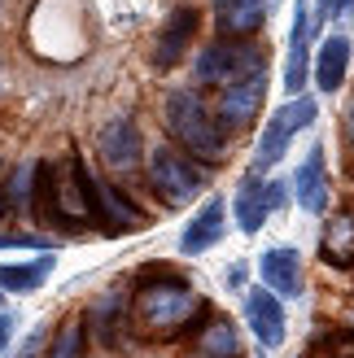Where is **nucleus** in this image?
<instances>
[{"label":"nucleus","instance_id":"nucleus-1","mask_svg":"<svg viewBox=\"0 0 354 358\" xmlns=\"http://www.w3.org/2000/svg\"><path fill=\"white\" fill-rule=\"evenodd\" d=\"M197 310H206V306L184 280H175V271H167V266H145L140 293H136V324L145 332H153V336L180 332Z\"/></svg>","mask_w":354,"mask_h":358},{"label":"nucleus","instance_id":"nucleus-2","mask_svg":"<svg viewBox=\"0 0 354 358\" xmlns=\"http://www.w3.org/2000/svg\"><path fill=\"white\" fill-rule=\"evenodd\" d=\"M167 131L180 140V145L197 157V162H223L227 157V127L206 110V101L197 92H171L167 96Z\"/></svg>","mask_w":354,"mask_h":358},{"label":"nucleus","instance_id":"nucleus-3","mask_svg":"<svg viewBox=\"0 0 354 358\" xmlns=\"http://www.w3.org/2000/svg\"><path fill=\"white\" fill-rule=\"evenodd\" d=\"M258 70H267V52L262 44H254L250 35H223V40L206 44L197 52V62H192V79L201 87H227V83H241L258 75Z\"/></svg>","mask_w":354,"mask_h":358},{"label":"nucleus","instance_id":"nucleus-4","mask_svg":"<svg viewBox=\"0 0 354 358\" xmlns=\"http://www.w3.org/2000/svg\"><path fill=\"white\" fill-rule=\"evenodd\" d=\"M70 179H75V188H79V196H83V210H87V219H92V227L110 231V236L145 227V214L132 206V196H122L114 184L97 179L92 171L83 166L79 153H70Z\"/></svg>","mask_w":354,"mask_h":358},{"label":"nucleus","instance_id":"nucleus-5","mask_svg":"<svg viewBox=\"0 0 354 358\" xmlns=\"http://www.w3.org/2000/svg\"><path fill=\"white\" fill-rule=\"evenodd\" d=\"M201 166L206 162H192V157L180 153V149L157 145L149 153V184H153V192L162 196L167 206H184V201H192V196L206 188V171Z\"/></svg>","mask_w":354,"mask_h":358},{"label":"nucleus","instance_id":"nucleus-6","mask_svg":"<svg viewBox=\"0 0 354 358\" xmlns=\"http://www.w3.org/2000/svg\"><path fill=\"white\" fill-rule=\"evenodd\" d=\"M315 114H320V105H315L311 96H302V92H297L289 105H280V110L271 114V122L262 127V136H258V149H254V171L262 175L267 166H276L280 157L289 153L293 136L315 122Z\"/></svg>","mask_w":354,"mask_h":358},{"label":"nucleus","instance_id":"nucleus-7","mask_svg":"<svg viewBox=\"0 0 354 358\" xmlns=\"http://www.w3.org/2000/svg\"><path fill=\"white\" fill-rule=\"evenodd\" d=\"M262 101H267V70H258V75L241 79V83H227L219 92V101H215V118L227 131H241V127H250L258 118Z\"/></svg>","mask_w":354,"mask_h":358},{"label":"nucleus","instance_id":"nucleus-8","mask_svg":"<svg viewBox=\"0 0 354 358\" xmlns=\"http://www.w3.org/2000/svg\"><path fill=\"white\" fill-rule=\"evenodd\" d=\"M192 31H197V9H192V5H175V9L167 13L162 31H157V44H153V70H175V66H180V62H184V52H188Z\"/></svg>","mask_w":354,"mask_h":358},{"label":"nucleus","instance_id":"nucleus-9","mask_svg":"<svg viewBox=\"0 0 354 358\" xmlns=\"http://www.w3.org/2000/svg\"><path fill=\"white\" fill-rule=\"evenodd\" d=\"M245 324H250V332L258 336L262 350L285 345V306H280V293H271V289L245 293Z\"/></svg>","mask_w":354,"mask_h":358},{"label":"nucleus","instance_id":"nucleus-10","mask_svg":"<svg viewBox=\"0 0 354 358\" xmlns=\"http://www.w3.org/2000/svg\"><path fill=\"white\" fill-rule=\"evenodd\" d=\"M97 149H101V162L122 175V171H136V166H140L145 140H140V131H136L132 118H114V122H105V127H101Z\"/></svg>","mask_w":354,"mask_h":358},{"label":"nucleus","instance_id":"nucleus-11","mask_svg":"<svg viewBox=\"0 0 354 358\" xmlns=\"http://www.w3.org/2000/svg\"><path fill=\"white\" fill-rule=\"evenodd\" d=\"M311 9L306 0H297L293 5V27H289V66H285V92L297 96L306 87V75H311Z\"/></svg>","mask_w":354,"mask_h":358},{"label":"nucleus","instance_id":"nucleus-12","mask_svg":"<svg viewBox=\"0 0 354 358\" xmlns=\"http://www.w3.org/2000/svg\"><path fill=\"white\" fill-rule=\"evenodd\" d=\"M223 241V196H210V201L188 219L184 236H180V254L184 258H201L206 249H215Z\"/></svg>","mask_w":354,"mask_h":358},{"label":"nucleus","instance_id":"nucleus-13","mask_svg":"<svg viewBox=\"0 0 354 358\" xmlns=\"http://www.w3.org/2000/svg\"><path fill=\"white\" fill-rule=\"evenodd\" d=\"M293 192L297 206L306 214H324L328 210V171H324V145H311V153L302 157V166L293 175Z\"/></svg>","mask_w":354,"mask_h":358},{"label":"nucleus","instance_id":"nucleus-14","mask_svg":"<svg viewBox=\"0 0 354 358\" xmlns=\"http://www.w3.org/2000/svg\"><path fill=\"white\" fill-rule=\"evenodd\" d=\"M258 275L280 297H297L306 289L302 284V254H297V249H267V254L258 258Z\"/></svg>","mask_w":354,"mask_h":358},{"label":"nucleus","instance_id":"nucleus-15","mask_svg":"<svg viewBox=\"0 0 354 358\" xmlns=\"http://www.w3.org/2000/svg\"><path fill=\"white\" fill-rule=\"evenodd\" d=\"M232 210H236V223H241V231H245V236H254V231H262V223H267V214H271V201H267V184L258 179V171L241 179Z\"/></svg>","mask_w":354,"mask_h":358},{"label":"nucleus","instance_id":"nucleus-16","mask_svg":"<svg viewBox=\"0 0 354 358\" xmlns=\"http://www.w3.org/2000/svg\"><path fill=\"white\" fill-rule=\"evenodd\" d=\"M346 66H350V40L346 35H328L320 52H315V87L320 92H341Z\"/></svg>","mask_w":354,"mask_h":358},{"label":"nucleus","instance_id":"nucleus-17","mask_svg":"<svg viewBox=\"0 0 354 358\" xmlns=\"http://www.w3.org/2000/svg\"><path fill=\"white\" fill-rule=\"evenodd\" d=\"M267 17V0H219V31L223 35H254Z\"/></svg>","mask_w":354,"mask_h":358},{"label":"nucleus","instance_id":"nucleus-18","mask_svg":"<svg viewBox=\"0 0 354 358\" xmlns=\"http://www.w3.org/2000/svg\"><path fill=\"white\" fill-rule=\"evenodd\" d=\"M320 254L328 266H354V214H337L324 231Z\"/></svg>","mask_w":354,"mask_h":358},{"label":"nucleus","instance_id":"nucleus-19","mask_svg":"<svg viewBox=\"0 0 354 358\" xmlns=\"http://www.w3.org/2000/svg\"><path fill=\"white\" fill-rule=\"evenodd\" d=\"M48 271H52V254L35 258V262H22V266L9 262V266H0V289L5 293H35L48 280Z\"/></svg>","mask_w":354,"mask_h":358},{"label":"nucleus","instance_id":"nucleus-20","mask_svg":"<svg viewBox=\"0 0 354 358\" xmlns=\"http://www.w3.org/2000/svg\"><path fill=\"white\" fill-rule=\"evenodd\" d=\"M241 350H245L241 332H236V324H227V319H215L197 341V358H241Z\"/></svg>","mask_w":354,"mask_h":358},{"label":"nucleus","instance_id":"nucleus-21","mask_svg":"<svg viewBox=\"0 0 354 358\" xmlns=\"http://www.w3.org/2000/svg\"><path fill=\"white\" fill-rule=\"evenodd\" d=\"M48 358H83V319H79V315H70L66 324L57 328Z\"/></svg>","mask_w":354,"mask_h":358},{"label":"nucleus","instance_id":"nucleus-22","mask_svg":"<svg viewBox=\"0 0 354 358\" xmlns=\"http://www.w3.org/2000/svg\"><path fill=\"white\" fill-rule=\"evenodd\" d=\"M35 166H40V162H31V166H17V171L9 175L5 201H9L13 210H31V201H35Z\"/></svg>","mask_w":354,"mask_h":358},{"label":"nucleus","instance_id":"nucleus-23","mask_svg":"<svg viewBox=\"0 0 354 358\" xmlns=\"http://www.w3.org/2000/svg\"><path fill=\"white\" fill-rule=\"evenodd\" d=\"M114 310H122V297L118 293H105L92 306V328H97V336H101L105 345H114V336H118L114 332Z\"/></svg>","mask_w":354,"mask_h":358},{"label":"nucleus","instance_id":"nucleus-24","mask_svg":"<svg viewBox=\"0 0 354 358\" xmlns=\"http://www.w3.org/2000/svg\"><path fill=\"white\" fill-rule=\"evenodd\" d=\"M320 9H324L328 22H341V17L354 9V0H320Z\"/></svg>","mask_w":354,"mask_h":358},{"label":"nucleus","instance_id":"nucleus-25","mask_svg":"<svg viewBox=\"0 0 354 358\" xmlns=\"http://www.w3.org/2000/svg\"><path fill=\"white\" fill-rule=\"evenodd\" d=\"M9 336H13V319H9V315H0V354H5Z\"/></svg>","mask_w":354,"mask_h":358},{"label":"nucleus","instance_id":"nucleus-26","mask_svg":"<svg viewBox=\"0 0 354 358\" xmlns=\"http://www.w3.org/2000/svg\"><path fill=\"white\" fill-rule=\"evenodd\" d=\"M227 284H232V289H241V284H245V266H241V262L227 271Z\"/></svg>","mask_w":354,"mask_h":358},{"label":"nucleus","instance_id":"nucleus-27","mask_svg":"<svg viewBox=\"0 0 354 358\" xmlns=\"http://www.w3.org/2000/svg\"><path fill=\"white\" fill-rule=\"evenodd\" d=\"M346 131H350V140H354V101H350V110H346Z\"/></svg>","mask_w":354,"mask_h":358},{"label":"nucleus","instance_id":"nucleus-28","mask_svg":"<svg viewBox=\"0 0 354 358\" xmlns=\"http://www.w3.org/2000/svg\"><path fill=\"white\" fill-rule=\"evenodd\" d=\"M31 345H35V336H31ZM31 345H27V354H22V358H35V350H31Z\"/></svg>","mask_w":354,"mask_h":358},{"label":"nucleus","instance_id":"nucleus-29","mask_svg":"<svg viewBox=\"0 0 354 358\" xmlns=\"http://www.w3.org/2000/svg\"><path fill=\"white\" fill-rule=\"evenodd\" d=\"M9 210V201H5V192H0V214H5Z\"/></svg>","mask_w":354,"mask_h":358},{"label":"nucleus","instance_id":"nucleus-30","mask_svg":"<svg viewBox=\"0 0 354 358\" xmlns=\"http://www.w3.org/2000/svg\"><path fill=\"white\" fill-rule=\"evenodd\" d=\"M337 358H354V345H350V350H341V354H337Z\"/></svg>","mask_w":354,"mask_h":358}]
</instances>
